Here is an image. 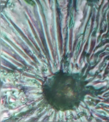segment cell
I'll use <instances>...</instances> for the list:
<instances>
[{
	"label": "cell",
	"instance_id": "1",
	"mask_svg": "<svg viewBox=\"0 0 109 122\" xmlns=\"http://www.w3.org/2000/svg\"><path fill=\"white\" fill-rule=\"evenodd\" d=\"M25 1L30 5H33V6L35 5L34 2L33 0H25Z\"/></svg>",
	"mask_w": 109,
	"mask_h": 122
}]
</instances>
